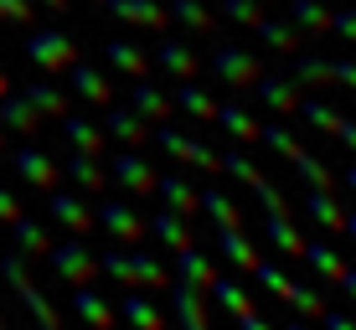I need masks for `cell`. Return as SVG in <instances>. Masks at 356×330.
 I'll list each match as a JSON object with an SVG mask.
<instances>
[{"label":"cell","mask_w":356,"mask_h":330,"mask_svg":"<svg viewBox=\"0 0 356 330\" xmlns=\"http://www.w3.org/2000/svg\"><path fill=\"white\" fill-rule=\"evenodd\" d=\"M129 108L145 119V124H165V119H170V99L161 93V83H150V78H134V88H129Z\"/></svg>","instance_id":"cell-24"},{"label":"cell","mask_w":356,"mask_h":330,"mask_svg":"<svg viewBox=\"0 0 356 330\" xmlns=\"http://www.w3.org/2000/svg\"><path fill=\"white\" fill-rule=\"evenodd\" d=\"M341 232H346V238L356 242V212H346V217H341Z\"/></svg>","instance_id":"cell-57"},{"label":"cell","mask_w":356,"mask_h":330,"mask_svg":"<svg viewBox=\"0 0 356 330\" xmlns=\"http://www.w3.org/2000/svg\"><path fill=\"white\" fill-rule=\"evenodd\" d=\"M47 263H52V274L63 279L67 289H78V284H93V279H98V258L88 253V242H83V238L52 242V248H47Z\"/></svg>","instance_id":"cell-4"},{"label":"cell","mask_w":356,"mask_h":330,"mask_svg":"<svg viewBox=\"0 0 356 330\" xmlns=\"http://www.w3.org/2000/svg\"><path fill=\"white\" fill-rule=\"evenodd\" d=\"M284 16L300 26V36H325L330 31V6L325 0H284Z\"/></svg>","instance_id":"cell-30"},{"label":"cell","mask_w":356,"mask_h":330,"mask_svg":"<svg viewBox=\"0 0 356 330\" xmlns=\"http://www.w3.org/2000/svg\"><path fill=\"white\" fill-rule=\"evenodd\" d=\"M145 238H155L161 248H186V242H196V232H191V217H181V212H170V206H161V212L145 222Z\"/></svg>","instance_id":"cell-18"},{"label":"cell","mask_w":356,"mask_h":330,"mask_svg":"<svg viewBox=\"0 0 356 330\" xmlns=\"http://www.w3.org/2000/svg\"><path fill=\"white\" fill-rule=\"evenodd\" d=\"M253 31H259V42H268L274 52H284V57H289V52H300V42H305L300 26H294L289 16H264Z\"/></svg>","instance_id":"cell-36"},{"label":"cell","mask_w":356,"mask_h":330,"mask_svg":"<svg viewBox=\"0 0 356 330\" xmlns=\"http://www.w3.org/2000/svg\"><path fill=\"white\" fill-rule=\"evenodd\" d=\"M212 72H217V83H227L232 93H248L253 83H259L264 63L248 52V47H238V42H222V47L212 52Z\"/></svg>","instance_id":"cell-5"},{"label":"cell","mask_w":356,"mask_h":330,"mask_svg":"<svg viewBox=\"0 0 356 330\" xmlns=\"http://www.w3.org/2000/svg\"><path fill=\"white\" fill-rule=\"evenodd\" d=\"M305 217H310L315 227H325V232H341V217H346V206L336 201V191H305Z\"/></svg>","instance_id":"cell-35"},{"label":"cell","mask_w":356,"mask_h":330,"mask_svg":"<svg viewBox=\"0 0 356 330\" xmlns=\"http://www.w3.org/2000/svg\"><path fill=\"white\" fill-rule=\"evenodd\" d=\"M0 330H6V325H0Z\"/></svg>","instance_id":"cell-62"},{"label":"cell","mask_w":356,"mask_h":330,"mask_svg":"<svg viewBox=\"0 0 356 330\" xmlns=\"http://www.w3.org/2000/svg\"><path fill=\"white\" fill-rule=\"evenodd\" d=\"M289 170L305 181V191H336V170H330L325 160H315L310 150H300V155H294V160H289Z\"/></svg>","instance_id":"cell-38"},{"label":"cell","mask_w":356,"mask_h":330,"mask_svg":"<svg viewBox=\"0 0 356 330\" xmlns=\"http://www.w3.org/2000/svg\"><path fill=\"white\" fill-rule=\"evenodd\" d=\"M104 140H119L124 150H140V145L150 140V124H145L129 104H108V114H104Z\"/></svg>","instance_id":"cell-13"},{"label":"cell","mask_w":356,"mask_h":330,"mask_svg":"<svg viewBox=\"0 0 356 330\" xmlns=\"http://www.w3.org/2000/svg\"><path fill=\"white\" fill-rule=\"evenodd\" d=\"M212 258H207L202 248H196V242H186V248H176V279L181 284H191V289H202L207 295V284H212Z\"/></svg>","instance_id":"cell-31"},{"label":"cell","mask_w":356,"mask_h":330,"mask_svg":"<svg viewBox=\"0 0 356 330\" xmlns=\"http://www.w3.org/2000/svg\"><path fill=\"white\" fill-rule=\"evenodd\" d=\"M0 325H6V320H0Z\"/></svg>","instance_id":"cell-63"},{"label":"cell","mask_w":356,"mask_h":330,"mask_svg":"<svg viewBox=\"0 0 356 330\" xmlns=\"http://www.w3.org/2000/svg\"><path fill=\"white\" fill-rule=\"evenodd\" d=\"M330 83H341L346 93H356V57H330Z\"/></svg>","instance_id":"cell-47"},{"label":"cell","mask_w":356,"mask_h":330,"mask_svg":"<svg viewBox=\"0 0 356 330\" xmlns=\"http://www.w3.org/2000/svg\"><path fill=\"white\" fill-rule=\"evenodd\" d=\"M0 93H10V78H6V67H0Z\"/></svg>","instance_id":"cell-59"},{"label":"cell","mask_w":356,"mask_h":330,"mask_svg":"<svg viewBox=\"0 0 356 330\" xmlns=\"http://www.w3.org/2000/svg\"><path fill=\"white\" fill-rule=\"evenodd\" d=\"M72 315H78L88 330H114V304L98 295L93 284H78V289H72Z\"/></svg>","instance_id":"cell-22"},{"label":"cell","mask_w":356,"mask_h":330,"mask_svg":"<svg viewBox=\"0 0 356 330\" xmlns=\"http://www.w3.org/2000/svg\"><path fill=\"white\" fill-rule=\"evenodd\" d=\"M196 212H207V222H212V227H243V206L232 201L217 181L196 191Z\"/></svg>","instance_id":"cell-20"},{"label":"cell","mask_w":356,"mask_h":330,"mask_svg":"<svg viewBox=\"0 0 356 330\" xmlns=\"http://www.w3.org/2000/svg\"><path fill=\"white\" fill-rule=\"evenodd\" d=\"M31 16H36V6L31 0H0V26H31Z\"/></svg>","instance_id":"cell-46"},{"label":"cell","mask_w":356,"mask_h":330,"mask_svg":"<svg viewBox=\"0 0 356 330\" xmlns=\"http://www.w3.org/2000/svg\"><path fill=\"white\" fill-rule=\"evenodd\" d=\"M165 16L176 21V26H186L191 36L212 31V6H207V0H170V6H165Z\"/></svg>","instance_id":"cell-39"},{"label":"cell","mask_w":356,"mask_h":330,"mask_svg":"<svg viewBox=\"0 0 356 330\" xmlns=\"http://www.w3.org/2000/svg\"><path fill=\"white\" fill-rule=\"evenodd\" d=\"M253 197H259L264 212H289V206H284V191H279L274 181H259V186H253Z\"/></svg>","instance_id":"cell-48"},{"label":"cell","mask_w":356,"mask_h":330,"mask_svg":"<svg viewBox=\"0 0 356 330\" xmlns=\"http://www.w3.org/2000/svg\"><path fill=\"white\" fill-rule=\"evenodd\" d=\"M104 10L124 26H140V31H165V0H104Z\"/></svg>","instance_id":"cell-10"},{"label":"cell","mask_w":356,"mask_h":330,"mask_svg":"<svg viewBox=\"0 0 356 330\" xmlns=\"http://www.w3.org/2000/svg\"><path fill=\"white\" fill-rule=\"evenodd\" d=\"M253 99H259L274 119H284V114H294V108H300V83H294L289 72H259Z\"/></svg>","instance_id":"cell-8"},{"label":"cell","mask_w":356,"mask_h":330,"mask_svg":"<svg viewBox=\"0 0 356 330\" xmlns=\"http://www.w3.org/2000/svg\"><path fill=\"white\" fill-rule=\"evenodd\" d=\"M222 16L232 26H259L264 21V0H222Z\"/></svg>","instance_id":"cell-45"},{"label":"cell","mask_w":356,"mask_h":330,"mask_svg":"<svg viewBox=\"0 0 356 330\" xmlns=\"http://www.w3.org/2000/svg\"><path fill=\"white\" fill-rule=\"evenodd\" d=\"M279 304H289L294 315H305V320H321V310H325V289H315L310 279H289L284 274V284H279V295H274Z\"/></svg>","instance_id":"cell-15"},{"label":"cell","mask_w":356,"mask_h":330,"mask_svg":"<svg viewBox=\"0 0 356 330\" xmlns=\"http://www.w3.org/2000/svg\"><path fill=\"white\" fill-rule=\"evenodd\" d=\"M155 197H161L170 212L196 217V186H191L186 170H165V176H155Z\"/></svg>","instance_id":"cell-21"},{"label":"cell","mask_w":356,"mask_h":330,"mask_svg":"<svg viewBox=\"0 0 356 330\" xmlns=\"http://www.w3.org/2000/svg\"><path fill=\"white\" fill-rule=\"evenodd\" d=\"M176 108H181V114H191L196 119V124H212V114H217V104H212V93H207L202 88V83H181V88H176Z\"/></svg>","instance_id":"cell-40"},{"label":"cell","mask_w":356,"mask_h":330,"mask_svg":"<svg viewBox=\"0 0 356 330\" xmlns=\"http://www.w3.org/2000/svg\"><path fill=\"white\" fill-rule=\"evenodd\" d=\"M47 222L67 227L72 238H88V232H93V212H88V201H83V197L52 186V191H47Z\"/></svg>","instance_id":"cell-9"},{"label":"cell","mask_w":356,"mask_h":330,"mask_svg":"<svg viewBox=\"0 0 356 330\" xmlns=\"http://www.w3.org/2000/svg\"><path fill=\"white\" fill-rule=\"evenodd\" d=\"M264 242L279 248L284 258H300L305 253V232L289 222V212H264Z\"/></svg>","instance_id":"cell-27"},{"label":"cell","mask_w":356,"mask_h":330,"mask_svg":"<svg viewBox=\"0 0 356 330\" xmlns=\"http://www.w3.org/2000/svg\"><path fill=\"white\" fill-rule=\"evenodd\" d=\"M93 222L104 227V238L119 242V248H134V242H145L140 212H134L129 201H119V197H104V201H98V206H93Z\"/></svg>","instance_id":"cell-6"},{"label":"cell","mask_w":356,"mask_h":330,"mask_svg":"<svg viewBox=\"0 0 356 330\" xmlns=\"http://www.w3.org/2000/svg\"><path fill=\"white\" fill-rule=\"evenodd\" d=\"M129 263H134V289H165V284H170V268L161 263V253L134 248Z\"/></svg>","instance_id":"cell-37"},{"label":"cell","mask_w":356,"mask_h":330,"mask_svg":"<svg viewBox=\"0 0 356 330\" xmlns=\"http://www.w3.org/2000/svg\"><path fill=\"white\" fill-rule=\"evenodd\" d=\"M155 134V145L170 155V165H181V170H207V176H217V160L222 155L212 150L207 140H191V134H181V129H165V124H150Z\"/></svg>","instance_id":"cell-1"},{"label":"cell","mask_w":356,"mask_h":330,"mask_svg":"<svg viewBox=\"0 0 356 330\" xmlns=\"http://www.w3.org/2000/svg\"><path fill=\"white\" fill-rule=\"evenodd\" d=\"M336 289H341V295H346L351 304H356V268L346 263V268H341V279H336Z\"/></svg>","instance_id":"cell-53"},{"label":"cell","mask_w":356,"mask_h":330,"mask_svg":"<svg viewBox=\"0 0 356 330\" xmlns=\"http://www.w3.org/2000/svg\"><path fill=\"white\" fill-rule=\"evenodd\" d=\"M341 186H346V191H351V197H356V160H351L346 170H341Z\"/></svg>","instance_id":"cell-56"},{"label":"cell","mask_w":356,"mask_h":330,"mask_svg":"<svg viewBox=\"0 0 356 330\" xmlns=\"http://www.w3.org/2000/svg\"><path fill=\"white\" fill-rule=\"evenodd\" d=\"M232 325H238V330H274V325H268V320H264L259 310H253V304H248V310H243V315H232Z\"/></svg>","instance_id":"cell-52"},{"label":"cell","mask_w":356,"mask_h":330,"mask_svg":"<svg viewBox=\"0 0 356 330\" xmlns=\"http://www.w3.org/2000/svg\"><path fill=\"white\" fill-rule=\"evenodd\" d=\"M212 248L222 253L238 274H253V263H259V248H253V238L243 227H212Z\"/></svg>","instance_id":"cell-17"},{"label":"cell","mask_w":356,"mask_h":330,"mask_svg":"<svg viewBox=\"0 0 356 330\" xmlns=\"http://www.w3.org/2000/svg\"><path fill=\"white\" fill-rule=\"evenodd\" d=\"M0 150H6V129H0Z\"/></svg>","instance_id":"cell-61"},{"label":"cell","mask_w":356,"mask_h":330,"mask_svg":"<svg viewBox=\"0 0 356 330\" xmlns=\"http://www.w3.org/2000/svg\"><path fill=\"white\" fill-rule=\"evenodd\" d=\"M104 57H108V67L124 72L129 83H134V78H150V57H145L129 36H108V42H104Z\"/></svg>","instance_id":"cell-23"},{"label":"cell","mask_w":356,"mask_h":330,"mask_svg":"<svg viewBox=\"0 0 356 330\" xmlns=\"http://www.w3.org/2000/svg\"><path fill=\"white\" fill-rule=\"evenodd\" d=\"M300 258H305V268H310V279H315V284H330V289H336V279H341V268H346V258H341V248H336V242H325V238H305V253H300Z\"/></svg>","instance_id":"cell-14"},{"label":"cell","mask_w":356,"mask_h":330,"mask_svg":"<svg viewBox=\"0 0 356 330\" xmlns=\"http://www.w3.org/2000/svg\"><path fill=\"white\" fill-rule=\"evenodd\" d=\"M10 170H16L26 186H36V191H52L57 181H63V165H57L47 150H36V145H21V150H10Z\"/></svg>","instance_id":"cell-7"},{"label":"cell","mask_w":356,"mask_h":330,"mask_svg":"<svg viewBox=\"0 0 356 330\" xmlns=\"http://www.w3.org/2000/svg\"><path fill=\"white\" fill-rule=\"evenodd\" d=\"M16 212H21V201H16V197H10V191H6V186H0V222H10V217H16Z\"/></svg>","instance_id":"cell-54"},{"label":"cell","mask_w":356,"mask_h":330,"mask_svg":"<svg viewBox=\"0 0 356 330\" xmlns=\"http://www.w3.org/2000/svg\"><path fill=\"white\" fill-rule=\"evenodd\" d=\"M6 227H10V248H16L21 258H47V248H52V232H47V222H42V217L16 212Z\"/></svg>","instance_id":"cell-12"},{"label":"cell","mask_w":356,"mask_h":330,"mask_svg":"<svg viewBox=\"0 0 356 330\" xmlns=\"http://www.w3.org/2000/svg\"><path fill=\"white\" fill-rule=\"evenodd\" d=\"M330 140H341V145L351 150V160H356V119L341 114V124H336V134H330Z\"/></svg>","instance_id":"cell-51"},{"label":"cell","mask_w":356,"mask_h":330,"mask_svg":"<svg viewBox=\"0 0 356 330\" xmlns=\"http://www.w3.org/2000/svg\"><path fill=\"white\" fill-rule=\"evenodd\" d=\"M207 304H217V310H222L227 320H232V315H243V310L253 304V295L243 289V279H232V274H212V284H207Z\"/></svg>","instance_id":"cell-28"},{"label":"cell","mask_w":356,"mask_h":330,"mask_svg":"<svg viewBox=\"0 0 356 330\" xmlns=\"http://www.w3.org/2000/svg\"><path fill=\"white\" fill-rule=\"evenodd\" d=\"M315 325H321V330H356V320H351L346 310H336V304H325V310H321V320H315Z\"/></svg>","instance_id":"cell-50"},{"label":"cell","mask_w":356,"mask_h":330,"mask_svg":"<svg viewBox=\"0 0 356 330\" xmlns=\"http://www.w3.org/2000/svg\"><path fill=\"white\" fill-rule=\"evenodd\" d=\"M0 124H6L10 134H26V140H31V134L42 129V114L31 108L26 93H16V88H10V93H0Z\"/></svg>","instance_id":"cell-25"},{"label":"cell","mask_w":356,"mask_h":330,"mask_svg":"<svg viewBox=\"0 0 356 330\" xmlns=\"http://www.w3.org/2000/svg\"><path fill=\"white\" fill-rule=\"evenodd\" d=\"M300 119L310 129H321V134H336V124H341V108H330L325 99H300Z\"/></svg>","instance_id":"cell-42"},{"label":"cell","mask_w":356,"mask_h":330,"mask_svg":"<svg viewBox=\"0 0 356 330\" xmlns=\"http://www.w3.org/2000/svg\"><path fill=\"white\" fill-rule=\"evenodd\" d=\"M279 330H321V325L305 320V315H289V325H279Z\"/></svg>","instance_id":"cell-55"},{"label":"cell","mask_w":356,"mask_h":330,"mask_svg":"<svg viewBox=\"0 0 356 330\" xmlns=\"http://www.w3.org/2000/svg\"><path fill=\"white\" fill-rule=\"evenodd\" d=\"M294 63H289V78L300 83V88H336L330 83V57L321 52H289Z\"/></svg>","instance_id":"cell-33"},{"label":"cell","mask_w":356,"mask_h":330,"mask_svg":"<svg viewBox=\"0 0 356 330\" xmlns=\"http://www.w3.org/2000/svg\"><path fill=\"white\" fill-rule=\"evenodd\" d=\"M21 93H26L31 108L42 114V124H47V119H63V114H67V93H63V88H52V83H26Z\"/></svg>","instance_id":"cell-41"},{"label":"cell","mask_w":356,"mask_h":330,"mask_svg":"<svg viewBox=\"0 0 356 330\" xmlns=\"http://www.w3.org/2000/svg\"><path fill=\"white\" fill-rule=\"evenodd\" d=\"M67 78H72V93H78L83 104H98V108L114 104V83H108V72H104V67H93V63H72V67H67Z\"/></svg>","instance_id":"cell-16"},{"label":"cell","mask_w":356,"mask_h":330,"mask_svg":"<svg viewBox=\"0 0 356 330\" xmlns=\"http://www.w3.org/2000/svg\"><path fill=\"white\" fill-rule=\"evenodd\" d=\"M170 315H176L181 330H212V320H207V295L191 284H181V279H170Z\"/></svg>","instance_id":"cell-11"},{"label":"cell","mask_w":356,"mask_h":330,"mask_svg":"<svg viewBox=\"0 0 356 330\" xmlns=\"http://www.w3.org/2000/svg\"><path fill=\"white\" fill-rule=\"evenodd\" d=\"M155 63H161L176 83H186V78H196L202 72V63H196V52L186 42H176V36H165V42H155Z\"/></svg>","instance_id":"cell-29"},{"label":"cell","mask_w":356,"mask_h":330,"mask_svg":"<svg viewBox=\"0 0 356 330\" xmlns=\"http://www.w3.org/2000/svg\"><path fill=\"white\" fill-rule=\"evenodd\" d=\"M330 31H336L341 42H356V6H346V10H330Z\"/></svg>","instance_id":"cell-49"},{"label":"cell","mask_w":356,"mask_h":330,"mask_svg":"<svg viewBox=\"0 0 356 330\" xmlns=\"http://www.w3.org/2000/svg\"><path fill=\"white\" fill-rule=\"evenodd\" d=\"M42 6H47V10H67L72 0H42Z\"/></svg>","instance_id":"cell-58"},{"label":"cell","mask_w":356,"mask_h":330,"mask_svg":"<svg viewBox=\"0 0 356 330\" xmlns=\"http://www.w3.org/2000/svg\"><path fill=\"white\" fill-rule=\"evenodd\" d=\"M259 140H264V145H268V150H274V155H279V160H284V165H289L294 155L305 150V145L294 140V134H289L284 124H259Z\"/></svg>","instance_id":"cell-43"},{"label":"cell","mask_w":356,"mask_h":330,"mask_svg":"<svg viewBox=\"0 0 356 330\" xmlns=\"http://www.w3.org/2000/svg\"><path fill=\"white\" fill-rule=\"evenodd\" d=\"M217 170H227V176L238 181V186H248V191H253V186H259V181H264L259 170H253V160H248V155H243V145H238V150H227L222 160H217Z\"/></svg>","instance_id":"cell-44"},{"label":"cell","mask_w":356,"mask_h":330,"mask_svg":"<svg viewBox=\"0 0 356 330\" xmlns=\"http://www.w3.org/2000/svg\"><path fill=\"white\" fill-rule=\"evenodd\" d=\"M26 63L36 72H67L72 63H78V42H72L67 31H52V26H42V31H31L26 36Z\"/></svg>","instance_id":"cell-2"},{"label":"cell","mask_w":356,"mask_h":330,"mask_svg":"<svg viewBox=\"0 0 356 330\" xmlns=\"http://www.w3.org/2000/svg\"><path fill=\"white\" fill-rule=\"evenodd\" d=\"M212 124H217V129H227V134H232V145H253V140H259V124H253V114H248L243 104H217Z\"/></svg>","instance_id":"cell-34"},{"label":"cell","mask_w":356,"mask_h":330,"mask_svg":"<svg viewBox=\"0 0 356 330\" xmlns=\"http://www.w3.org/2000/svg\"><path fill=\"white\" fill-rule=\"evenodd\" d=\"M104 170H108V186H119L124 197H134V201L155 197V165L140 150H119L114 160H104Z\"/></svg>","instance_id":"cell-3"},{"label":"cell","mask_w":356,"mask_h":330,"mask_svg":"<svg viewBox=\"0 0 356 330\" xmlns=\"http://www.w3.org/2000/svg\"><path fill=\"white\" fill-rule=\"evenodd\" d=\"M63 176H67L78 191H88V197H104V186H108L104 160H98V155H83V150H72L67 160H63Z\"/></svg>","instance_id":"cell-19"},{"label":"cell","mask_w":356,"mask_h":330,"mask_svg":"<svg viewBox=\"0 0 356 330\" xmlns=\"http://www.w3.org/2000/svg\"><path fill=\"white\" fill-rule=\"evenodd\" d=\"M36 330H63V325H36Z\"/></svg>","instance_id":"cell-60"},{"label":"cell","mask_w":356,"mask_h":330,"mask_svg":"<svg viewBox=\"0 0 356 330\" xmlns=\"http://www.w3.org/2000/svg\"><path fill=\"white\" fill-rule=\"evenodd\" d=\"M114 315H124L134 330H165V310H161L155 299H145L140 289H129V295L119 299V310H114Z\"/></svg>","instance_id":"cell-32"},{"label":"cell","mask_w":356,"mask_h":330,"mask_svg":"<svg viewBox=\"0 0 356 330\" xmlns=\"http://www.w3.org/2000/svg\"><path fill=\"white\" fill-rule=\"evenodd\" d=\"M57 124H63V134H67V145L72 150H83V155H104V124H98V119H88V114H67L57 119Z\"/></svg>","instance_id":"cell-26"}]
</instances>
